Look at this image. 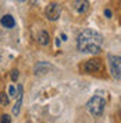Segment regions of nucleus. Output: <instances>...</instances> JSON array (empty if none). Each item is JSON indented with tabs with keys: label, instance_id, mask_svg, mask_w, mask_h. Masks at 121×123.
<instances>
[{
	"label": "nucleus",
	"instance_id": "nucleus-7",
	"mask_svg": "<svg viewBox=\"0 0 121 123\" xmlns=\"http://www.w3.org/2000/svg\"><path fill=\"white\" fill-rule=\"evenodd\" d=\"M0 23H1V25L4 27V28H14V25H15V20L13 18V15H10V14H6V15H3L1 17V20H0Z\"/></svg>",
	"mask_w": 121,
	"mask_h": 123
},
{
	"label": "nucleus",
	"instance_id": "nucleus-9",
	"mask_svg": "<svg viewBox=\"0 0 121 123\" xmlns=\"http://www.w3.org/2000/svg\"><path fill=\"white\" fill-rule=\"evenodd\" d=\"M36 39H38V42L40 43V45H49V42H50V37H49V34L46 32V31H40V32H38V37H36Z\"/></svg>",
	"mask_w": 121,
	"mask_h": 123
},
{
	"label": "nucleus",
	"instance_id": "nucleus-10",
	"mask_svg": "<svg viewBox=\"0 0 121 123\" xmlns=\"http://www.w3.org/2000/svg\"><path fill=\"white\" fill-rule=\"evenodd\" d=\"M8 102H10V99H8V97H7V94H0V105H8Z\"/></svg>",
	"mask_w": 121,
	"mask_h": 123
},
{
	"label": "nucleus",
	"instance_id": "nucleus-8",
	"mask_svg": "<svg viewBox=\"0 0 121 123\" xmlns=\"http://www.w3.org/2000/svg\"><path fill=\"white\" fill-rule=\"evenodd\" d=\"M74 7H75V10L78 13H85L89 8V1L88 0H75Z\"/></svg>",
	"mask_w": 121,
	"mask_h": 123
},
{
	"label": "nucleus",
	"instance_id": "nucleus-15",
	"mask_svg": "<svg viewBox=\"0 0 121 123\" xmlns=\"http://www.w3.org/2000/svg\"><path fill=\"white\" fill-rule=\"evenodd\" d=\"M18 1H25V0H18Z\"/></svg>",
	"mask_w": 121,
	"mask_h": 123
},
{
	"label": "nucleus",
	"instance_id": "nucleus-12",
	"mask_svg": "<svg viewBox=\"0 0 121 123\" xmlns=\"http://www.w3.org/2000/svg\"><path fill=\"white\" fill-rule=\"evenodd\" d=\"M1 122L3 123H10L11 122V117H10L8 115H3L1 116Z\"/></svg>",
	"mask_w": 121,
	"mask_h": 123
},
{
	"label": "nucleus",
	"instance_id": "nucleus-2",
	"mask_svg": "<svg viewBox=\"0 0 121 123\" xmlns=\"http://www.w3.org/2000/svg\"><path fill=\"white\" fill-rule=\"evenodd\" d=\"M104 108H106V101H104V98H102V97H99V95L92 97L91 99L88 101V104H86L88 112H89L92 116H95V117H99V116L103 115Z\"/></svg>",
	"mask_w": 121,
	"mask_h": 123
},
{
	"label": "nucleus",
	"instance_id": "nucleus-13",
	"mask_svg": "<svg viewBox=\"0 0 121 123\" xmlns=\"http://www.w3.org/2000/svg\"><path fill=\"white\" fill-rule=\"evenodd\" d=\"M8 92H10V95H11V97H15V95H17V91H15V87H14V85H11V87H10Z\"/></svg>",
	"mask_w": 121,
	"mask_h": 123
},
{
	"label": "nucleus",
	"instance_id": "nucleus-11",
	"mask_svg": "<svg viewBox=\"0 0 121 123\" xmlns=\"http://www.w3.org/2000/svg\"><path fill=\"white\" fill-rule=\"evenodd\" d=\"M17 78H18V70H13L11 71V80L17 81Z\"/></svg>",
	"mask_w": 121,
	"mask_h": 123
},
{
	"label": "nucleus",
	"instance_id": "nucleus-1",
	"mask_svg": "<svg viewBox=\"0 0 121 123\" xmlns=\"http://www.w3.org/2000/svg\"><path fill=\"white\" fill-rule=\"evenodd\" d=\"M103 45V37L102 34H99L98 31L95 30H83L78 38H77V46H78V50H81L83 53H92L96 55L100 52Z\"/></svg>",
	"mask_w": 121,
	"mask_h": 123
},
{
	"label": "nucleus",
	"instance_id": "nucleus-5",
	"mask_svg": "<svg viewBox=\"0 0 121 123\" xmlns=\"http://www.w3.org/2000/svg\"><path fill=\"white\" fill-rule=\"evenodd\" d=\"M102 60L100 59H92V60H88L83 66V70L86 73H98L102 70Z\"/></svg>",
	"mask_w": 121,
	"mask_h": 123
},
{
	"label": "nucleus",
	"instance_id": "nucleus-3",
	"mask_svg": "<svg viewBox=\"0 0 121 123\" xmlns=\"http://www.w3.org/2000/svg\"><path fill=\"white\" fill-rule=\"evenodd\" d=\"M45 14H46V18L50 20V21H56L59 20L61 15V7L57 4V3H50L45 10Z\"/></svg>",
	"mask_w": 121,
	"mask_h": 123
},
{
	"label": "nucleus",
	"instance_id": "nucleus-4",
	"mask_svg": "<svg viewBox=\"0 0 121 123\" xmlns=\"http://www.w3.org/2000/svg\"><path fill=\"white\" fill-rule=\"evenodd\" d=\"M110 70L114 78L120 80L121 78V59L120 56H110Z\"/></svg>",
	"mask_w": 121,
	"mask_h": 123
},
{
	"label": "nucleus",
	"instance_id": "nucleus-6",
	"mask_svg": "<svg viewBox=\"0 0 121 123\" xmlns=\"http://www.w3.org/2000/svg\"><path fill=\"white\" fill-rule=\"evenodd\" d=\"M17 102H15V106L13 108V113L15 116L20 113V109H21V104H22V85H18V92H17Z\"/></svg>",
	"mask_w": 121,
	"mask_h": 123
},
{
	"label": "nucleus",
	"instance_id": "nucleus-14",
	"mask_svg": "<svg viewBox=\"0 0 121 123\" xmlns=\"http://www.w3.org/2000/svg\"><path fill=\"white\" fill-rule=\"evenodd\" d=\"M104 14H106L107 18H111V11H110L109 8H106V10H104Z\"/></svg>",
	"mask_w": 121,
	"mask_h": 123
}]
</instances>
